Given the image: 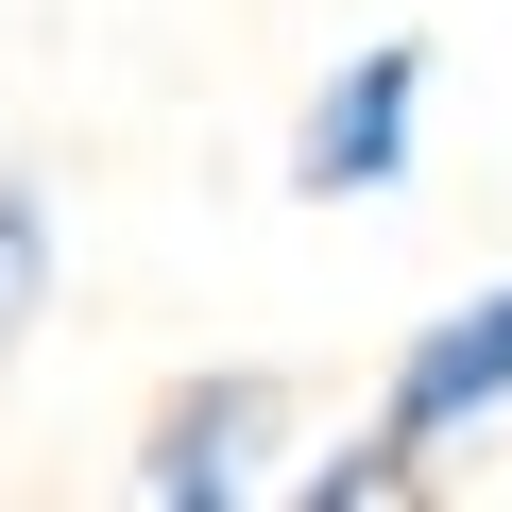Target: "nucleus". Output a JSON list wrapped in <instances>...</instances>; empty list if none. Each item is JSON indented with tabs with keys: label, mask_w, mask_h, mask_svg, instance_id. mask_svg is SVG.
<instances>
[{
	"label": "nucleus",
	"mask_w": 512,
	"mask_h": 512,
	"mask_svg": "<svg viewBox=\"0 0 512 512\" xmlns=\"http://www.w3.org/2000/svg\"><path fill=\"white\" fill-rule=\"evenodd\" d=\"M291 495H308V512H393V495H427V444H393V427H359V444H325V461H291Z\"/></svg>",
	"instance_id": "39448f33"
},
{
	"label": "nucleus",
	"mask_w": 512,
	"mask_h": 512,
	"mask_svg": "<svg viewBox=\"0 0 512 512\" xmlns=\"http://www.w3.org/2000/svg\"><path fill=\"white\" fill-rule=\"evenodd\" d=\"M495 410H512V274H495V291H461V308H427V325L393 342L376 427L444 461V444H461V427H495Z\"/></svg>",
	"instance_id": "7ed1b4c3"
},
{
	"label": "nucleus",
	"mask_w": 512,
	"mask_h": 512,
	"mask_svg": "<svg viewBox=\"0 0 512 512\" xmlns=\"http://www.w3.org/2000/svg\"><path fill=\"white\" fill-rule=\"evenodd\" d=\"M410 154H427V35H359L308 86V120H291V188L308 205H376V188H410Z\"/></svg>",
	"instance_id": "f257e3e1"
},
{
	"label": "nucleus",
	"mask_w": 512,
	"mask_h": 512,
	"mask_svg": "<svg viewBox=\"0 0 512 512\" xmlns=\"http://www.w3.org/2000/svg\"><path fill=\"white\" fill-rule=\"evenodd\" d=\"M274 427H291L274 376H205V393H171V410L137 427V495H154V512H239V495H274Z\"/></svg>",
	"instance_id": "f03ea898"
},
{
	"label": "nucleus",
	"mask_w": 512,
	"mask_h": 512,
	"mask_svg": "<svg viewBox=\"0 0 512 512\" xmlns=\"http://www.w3.org/2000/svg\"><path fill=\"white\" fill-rule=\"evenodd\" d=\"M52 256H69V239H52V188L0 154V359L35 342V308H52Z\"/></svg>",
	"instance_id": "20e7f679"
}]
</instances>
